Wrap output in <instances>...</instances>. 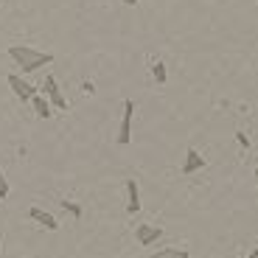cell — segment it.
<instances>
[{
  "instance_id": "15",
  "label": "cell",
  "mask_w": 258,
  "mask_h": 258,
  "mask_svg": "<svg viewBox=\"0 0 258 258\" xmlns=\"http://www.w3.org/2000/svg\"><path fill=\"white\" fill-rule=\"evenodd\" d=\"M82 90H84V93H90V96H93V93H96V84H93V82H84V84H82Z\"/></svg>"
},
{
  "instance_id": "1",
  "label": "cell",
  "mask_w": 258,
  "mask_h": 258,
  "mask_svg": "<svg viewBox=\"0 0 258 258\" xmlns=\"http://www.w3.org/2000/svg\"><path fill=\"white\" fill-rule=\"evenodd\" d=\"M9 56H12V62L17 64L23 73H34V71H39V68H45V64L53 62L51 53L37 51V48H31V45H12L9 48Z\"/></svg>"
},
{
  "instance_id": "18",
  "label": "cell",
  "mask_w": 258,
  "mask_h": 258,
  "mask_svg": "<svg viewBox=\"0 0 258 258\" xmlns=\"http://www.w3.org/2000/svg\"><path fill=\"white\" fill-rule=\"evenodd\" d=\"M255 182H258V168H255Z\"/></svg>"
},
{
  "instance_id": "9",
  "label": "cell",
  "mask_w": 258,
  "mask_h": 258,
  "mask_svg": "<svg viewBox=\"0 0 258 258\" xmlns=\"http://www.w3.org/2000/svg\"><path fill=\"white\" fill-rule=\"evenodd\" d=\"M31 107H34V112H37L39 118H51L53 112H51V101H48L42 93H34V98H31Z\"/></svg>"
},
{
  "instance_id": "2",
  "label": "cell",
  "mask_w": 258,
  "mask_h": 258,
  "mask_svg": "<svg viewBox=\"0 0 258 258\" xmlns=\"http://www.w3.org/2000/svg\"><path fill=\"white\" fill-rule=\"evenodd\" d=\"M132 118H135V101L126 98L123 101V118H121V126H118V143L126 146L132 141Z\"/></svg>"
},
{
  "instance_id": "5",
  "label": "cell",
  "mask_w": 258,
  "mask_h": 258,
  "mask_svg": "<svg viewBox=\"0 0 258 258\" xmlns=\"http://www.w3.org/2000/svg\"><path fill=\"white\" fill-rule=\"evenodd\" d=\"M9 87L14 90V96H17L20 101H31L34 93H37V87H34V84H28L26 79L17 76V73H12V76H9Z\"/></svg>"
},
{
  "instance_id": "17",
  "label": "cell",
  "mask_w": 258,
  "mask_h": 258,
  "mask_svg": "<svg viewBox=\"0 0 258 258\" xmlns=\"http://www.w3.org/2000/svg\"><path fill=\"white\" fill-rule=\"evenodd\" d=\"M250 258H258V250H252V252H250Z\"/></svg>"
},
{
  "instance_id": "7",
  "label": "cell",
  "mask_w": 258,
  "mask_h": 258,
  "mask_svg": "<svg viewBox=\"0 0 258 258\" xmlns=\"http://www.w3.org/2000/svg\"><path fill=\"white\" fill-rule=\"evenodd\" d=\"M28 219L37 222V225H42L45 230H59L56 216H53V213H48L45 208H31V211H28Z\"/></svg>"
},
{
  "instance_id": "4",
  "label": "cell",
  "mask_w": 258,
  "mask_h": 258,
  "mask_svg": "<svg viewBox=\"0 0 258 258\" xmlns=\"http://www.w3.org/2000/svg\"><path fill=\"white\" fill-rule=\"evenodd\" d=\"M163 236V227L160 225H138L135 227V239L141 247H152L157 239Z\"/></svg>"
},
{
  "instance_id": "11",
  "label": "cell",
  "mask_w": 258,
  "mask_h": 258,
  "mask_svg": "<svg viewBox=\"0 0 258 258\" xmlns=\"http://www.w3.org/2000/svg\"><path fill=\"white\" fill-rule=\"evenodd\" d=\"M152 76H155V82H157V84H166V82H168L166 64H163V62H155V64H152Z\"/></svg>"
},
{
  "instance_id": "8",
  "label": "cell",
  "mask_w": 258,
  "mask_h": 258,
  "mask_svg": "<svg viewBox=\"0 0 258 258\" xmlns=\"http://www.w3.org/2000/svg\"><path fill=\"white\" fill-rule=\"evenodd\" d=\"M123 188H126V213L129 216H135V213L141 211V188H138L135 180H126Z\"/></svg>"
},
{
  "instance_id": "13",
  "label": "cell",
  "mask_w": 258,
  "mask_h": 258,
  "mask_svg": "<svg viewBox=\"0 0 258 258\" xmlns=\"http://www.w3.org/2000/svg\"><path fill=\"white\" fill-rule=\"evenodd\" d=\"M9 197V180H6V174L0 171V200H6Z\"/></svg>"
},
{
  "instance_id": "14",
  "label": "cell",
  "mask_w": 258,
  "mask_h": 258,
  "mask_svg": "<svg viewBox=\"0 0 258 258\" xmlns=\"http://www.w3.org/2000/svg\"><path fill=\"white\" fill-rule=\"evenodd\" d=\"M236 141H239L241 149H250V138H247L244 132H236Z\"/></svg>"
},
{
  "instance_id": "12",
  "label": "cell",
  "mask_w": 258,
  "mask_h": 258,
  "mask_svg": "<svg viewBox=\"0 0 258 258\" xmlns=\"http://www.w3.org/2000/svg\"><path fill=\"white\" fill-rule=\"evenodd\" d=\"M62 208H64V211H68V213H71L73 219H82V205H79V202H71V200H64V202H62Z\"/></svg>"
},
{
  "instance_id": "10",
  "label": "cell",
  "mask_w": 258,
  "mask_h": 258,
  "mask_svg": "<svg viewBox=\"0 0 258 258\" xmlns=\"http://www.w3.org/2000/svg\"><path fill=\"white\" fill-rule=\"evenodd\" d=\"M149 258H191V255H188V250H182V247H163V250L152 252Z\"/></svg>"
},
{
  "instance_id": "3",
  "label": "cell",
  "mask_w": 258,
  "mask_h": 258,
  "mask_svg": "<svg viewBox=\"0 0 258 258\" xmlns=\"http://www.w3.org/2000/svg\"><path fill=\"white\" fill-rule=\"evenodd\" d=\"M42 96L51 101V107H56V110H68V98L62 96V90H59V84L53 76H45V82H42Z\"/></svg>"
},
{
  "instance_id": "16",
  "label": "cell",
  "mask_w": 258,
  "mask_h": 258,
  "mask_svg": "<svg viewBox=\"0 0 258 258\" xmlns=\"http://www.w3.org/2000/svg\"><path fill=\"white\" fill-rule=\"evenodd\" d=\"M123 3H126V6H135V3H138V0H123Z\"/></svg>"
},
{
  "instance_id": "6",
  "label": "cell",
  "mask_w": 258,
  "mask_h": 258,
  "mask_svg": "<svg viewBox=\"0 0 258 258\" xmlns=\"http://www.w3.org/2000/svg\"><path fill=\"white\" fill-rule=\"evenodd\" d=\"M202 168H205V157H202L197 149H188L185 160H182V174L191 177V174H197V171H202Z\"/></svg>"
}]
</instances>
